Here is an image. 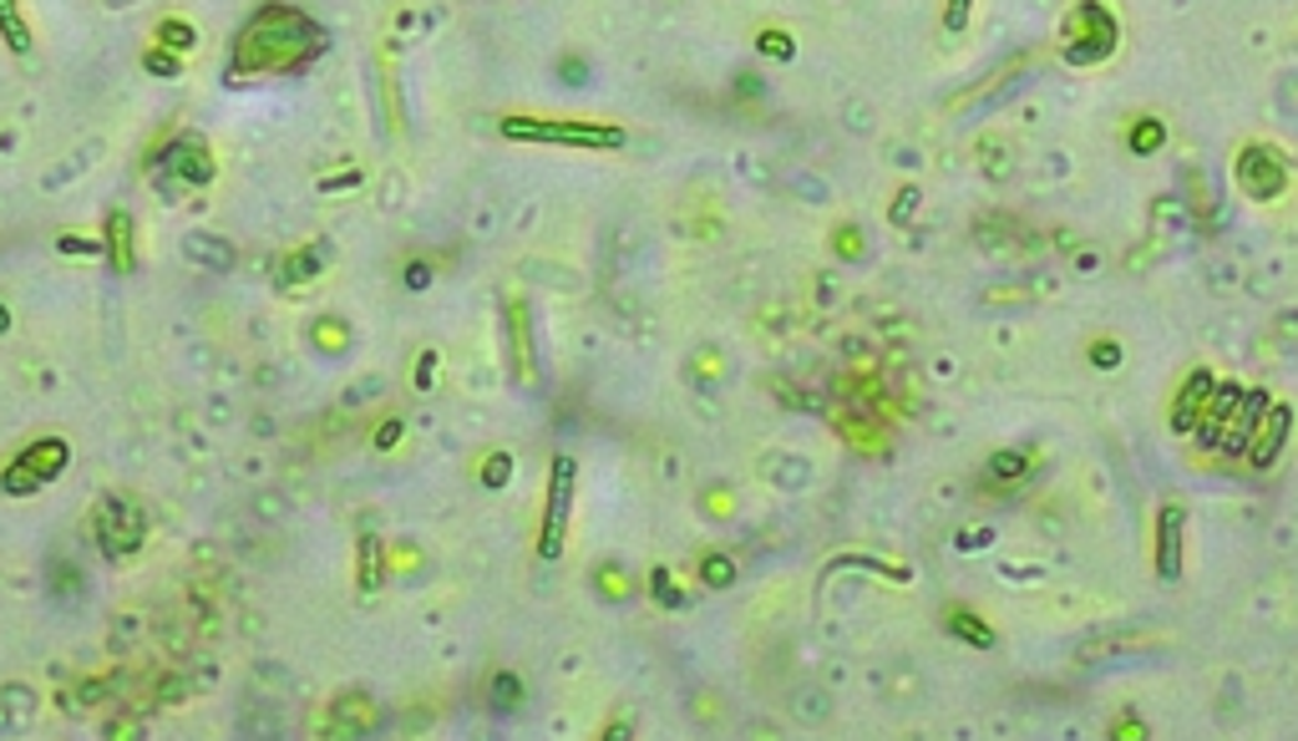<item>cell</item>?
<instances>
[{
  "instance_id": "19",
  "label": "cell",
  "mask_w": 1298,
  "mask_h": 741,
  "mask_svg": "<svg viewBox=\"0 0 1298 741\" xmlns=\"http://www.w3.org/2000/svg\"><path fill=\"white\" fill-rule=\"evenodd\" d=\"M0 31H6L11 51H31V31H25V21L15 15V6H6V0H0Z\"/></svg>"
},
{
  "instance_id": "8",
  "label": "cell",
  "mask_w": 1298,
  "mask_h": 741,
  "mask_svg": "<svg viewBox=\"0 0 1298 741\" xmlns=\"http://www.w3.org/2000/svg\"><path fill=\"white\" fill-rule=\"evenodd\" d=\"M502 326H508V366L518 387H533L538 381V351H533V320H528V300H508L502 310Z\"/></svg>"
},
{
  "instance_id": "18",
  "label": "cell",
  "mask_w": 1298,
  "mask_h": 741,
  "mask_svg": "<svg viewBox=\"0 0 1298 741\" xmlns=\"http://www.w3.org/2000/svg\"><path fill=\"white\" fill-rule=\"evenodd\" d=\"M492 706H498V711H518V706H523V680L498 670V676H492Z\"/></svg>"
},
{
  "instance_id": "29",
  "label": "cell",
  "mask_w": 1298,
  "mask_h": 741,
  "mask_svg": "<svg viewBox=\"0 0 1298 741\" xmlns=\"http://www.w3.org/2000/svg\"><path fill=\"white\" fill-rule=\"evenodd\" d=\"M396 437H401V422H386V427L375 432V447H391Z\"/></svg>"
},
{
  "instance_id": "16",
  "label": "cell",
  "mask_w": 1298,
  "mask_h": 741,
  "mask_svg": "<svg viewBox=\"0 0 1298 741\" xmlns=\"http://www.w3.org/2000/svg\"><path fill=\"white\" fill-rule=\"evenodd\" d=\"M949 629H954V635H959V641L979 645V650H989V645H994V629H989L979 615H969V610H959V604H954V610H949Z\"/></svg>"
},
{
  "instance_id": "11",
  "label": "cell",
  "mask_w": 1298,
  "mask_h": 741,
  "mask_svg": "<svg viewBox=\"0 0 1298 741\" xmlns=\"http://www.w3.org/2000/svg\"><path fill=\"white\" fill-rule=\"evenodd\" d=\"M1182 502H1167L1157 514V574L1161 579H1177L1182 574Z\"/></svg>"
},
{
  "instance_id": "17",
  "label": "cell",
  "mask_w": 1298,
  "mask_h": 741,
  "mask_svg": "<svg viewBox=\"0 0 1298 741\" xmlns=\"http://www.w3.org/2000/svg\"><path fill=\"white\" fill-rule=\"evenodd\" d=\"M0 488L11 493V498H25V493H36V488H41V478L21 463V457H15V463L6 467V473H0Z\"/></svg>"
},
{
  "instance_id": "26",
  "label": "cell",
  "mask_w": 1298,
  "mask_h": 741,
  "mask_svg": "<svg viewBox=\"0 0 1298 741\" xmlns=\"http://www.w3.org/2000/svg\"><path fill=\"white\" fill-rule=\"evenodd\" d=\"M599 741H635V721H629V717L609 721V727H604V737H599Z\"/></svg>"
},
{
  "instance_id": "23",
  "label": "cell",
  "mask_w": 1298,
  "mask_h": 741,
  "mask_svg": "<svg viewBox=\"0 0 1298 741\" xmlns=\"http://www.w3.org/2000/svg\"><path fill=\"white\" fill-rule=\"evenodd\" d=\"M508 473H512V463H508V457H502V453H492V463L482 467V483H487V488H498V483L508 478Z\"/></svg>"
},
{
  "instance_id": "31",
  "label": "cell",
  "mask_w": 1298,
  "mask_h": 741,
  "mask_svg": "<svg viewBox=\"0 0 1298 741\" xmlns=\"http://www.w3.org/2000/svg\"><path fill=\"white\" fill-rule=\"evenodd\" d=\"M148 66H152V72H162V76H168V72H178V62H173V56H148Z\"/></svg>"
},
{
  "instance_id": "20",
  "label": "cell",
  "mask_w": 1298,
  "mask_h": 741,
  "mask_svg": "<svg viewBox=\"0 0 1298 741\" xmlns=\"http://www.w3.org/2000/svg\"><path fill=\"white\" fill-rule=\"evenodd\" d=\"M1161 142H1167V127L1157 123V117H1141V123L1131 127V148L1136 152H1157Z\"/></svg>"
},
{
  "instance_id": "12",
  "label": "cell",
  "mask_w": 1298,
  "mask_h": 741,
  "mask_svg": "<svg viewBox=\"0 0 1298 741\" xmlns=\"http://www.w3.org/2000/svg\"><path fill=\"white\" fill-rule=\"evenodd\" d=\"M1237 402H1243L1237 387H1217V396H1212L1207 416H1202V427H1198L1202 447H1217V442L1227 437V427H1233V416H1237Z\"/></svg>"
},
{
  "instance_id": "1",
  "label": "cell",
  "mask_w": 1298,
  "mask_h": 741,
  "mask_svg": "<svg viewBox=\"0 0 1298 741\" xmlns=\"http://www.w3.org/2000/svg\"><path fill=\"white\" fill-rule=\"evenodd\" d=\"M320 25L305 11L289 6H269L259 11L234 41V72L238 76H264V72H295L320 51Z\"/></svg>"
},
{
  "instance_id": "2",
  "label": "cell",
  "mask_w": 1298,
  "mask_h": 741,
  "mask_svg": "<svg viewBox=\"0 0 1298 741\" xmlns=\"http://www.w3.org/2000/svg\"><path fill=\"white\" fill-rule=\"evenodd\" d=\"M502 133L518 142H563V148H625V127L563 123V117H502Z\"/></svg>"
},
{
  "instance_id": "14",
  "label": "cell",
  "mask_w": 1298,
  "mask_h": 741,
  "mask_svg": "<svg viewBox=\"0 0 1298 741\" xmlns=\"http://www.w3.org/2000/svg\"><path fill=\"white\" fill-rule=\"evenodd\" d=\"M102 234H107V254H113L117 269H132V264H138V260H132V254H138V250H132V214L113 209V214H107V224H102Z\"/></svg>"
},
{
  "instance_id": "5",
  "label": "cell",
  "mask_w": 1298,
  "mask_h": 741,
  "mask_svg": "<svg viewBox=\"0 0 1298 741\" xmlns=\"http://www.w3.org/2000/svg\"><path fill=\"white\" fill-rule=\"evenodd\" d=\"M574 483L578 467L574 457H553L549 467V502H543V528H538V553L543 559H558L563 543H568V514H574Z\"/></svg>"
},
{
  "instance_id": "22",
  "label": "cell",
  "mask_w": 1298,
  "mask_h": 741,
  "mask_svg": "<svg viewBox=\"0 0 1298 741\" xmlns=\"http://www.w3.org/2000/svg\"><path fill=\"white\" fill-rule=\"evenodd\" d=\"M158 36H162V41H168V46H183V51H188V46H193V31H188V25H183V21H168V25H162V31H158Z\"/></svg>"
},
{
  "instance_id": "21",
  "label": "cell",
  "mask_w": 1298,
  "mask_h": 741,
  "mask_svg": "<svg viewBox=\"0 0 1298 741\" xmlns=\"http://www.w3.org/2000/svg\"><path fill=\"white\" fill-rule=\"evenodd\" d=\"M700 574H705V584H715V590H725V584H731V574H736V569H731V559H721V553H711V559L700 564Z\"/></svg>"
},
{
  "instance_id": "7",
  "label": "cell",
  "mask_w": 1298,
  "mask_h": 741,
  "mask_svg": "<svg viewBox=\"0 0 1298 741\" xmlns=\"http://www.w3.org/2000/svg\"><path fill=\"white\" fill-rule=\"evenodd\" d=\"M375 727H381V706H375L365 691L336 696L330 711H324V737L330 741H365Z\"/></svg>"
},
{
  "instance_id": "15",
  "label": "cell",
  "mask_w": 1298,
  "mask_h": 741,
  "mask_svg": "<svg viewBox=\"0 0 1298 741\" xmlns=\"http://www.w3.org/2000/svg\"><path fill=\"white\" fill-rule=\"evenodd\" d=\"M173 168H178V178H188V183H209L213 178V158H209V148H199V142H183V148L173 152Z\"/></svg>"
},
{
  "instance_id": "6",
  "label": "cell",
  "mask_w": 1298,
  "mask_h": 741,
  "mask_svg": "<svg viewBox=\"0 0 1298 741\" xmlns=\"http://www.w3.org/2000/svg\"><path fill=\"white\" fill-rule=\"evenodd\" d=\"M1237 189L1248 193V199L1268 203L1278 199V193L1288 189V163L1278 158V148H1268V142H1248V148L1237 152Z\"/></svg>"
},
{
  "instance_id": "13",
  "label": "cell",
  "mask_w": 1298,
  "mask_h": 741,
  "mask_svg": "<svg viewBox=\"0 0 1298 741\" xmlns=\"http://www.w3.org/2000/svg\"><path fill=\"white\" fill-rule=\"evenodd\" d=\"M21 463L31 467V473H36L41 483H51L66 463H72V447H66L62 437H41V442H31V447L21 453Z\"/></svg>"
},
{
  "instance_id": "25",
  "label": "cell",
  "mask_w": 1298,
  "mask_h": 741,
  "mask_svg": "<svg viewBox=\"0 0 1298 741\" xmlns=\"http://www.w3.org/2000/svg\"><path fill=\"white\" fill-rule=\"evenodd\" d=\"M1111 741H1147V727H1141V721H1131V717H1121L1111 727Z\"/></svg>"
},
{
  "instance_id": "27",
  "label": "cell",
  "mask_w": 1298,
  "mask_h": 741,
  "mask_svg": "<svg viewBox=\"0 0 1298 741\" xmlns=\"http://www.w3.org/2000/svg\"><path fill=\"white\" fill-rule=\"evenodd\" d=\"M432 371H437V356H422L416 361V387H432Z\"/></svg>"
},
{
  "instance_id": "24",
  "label": "cell",
  "mask_w": 1298,
  "mask_h": 741,
  "mask_svg": "<svg viewBox=\"0 0 1298 741\" xmlns=\"http://www.w3.org/2000/svg\"><path fill=\"white\" fill-rule=\"evenodd\" d=\"M107 737H113V741H142V721L123 717V721H113V727H107Z\"/></svg>"
},
{
  "instance_id": "10",
  "label": "cell",
  "mask_w": 1298,
  "mask_h": 741,
  "mask_svg": "<svg viewBox=\"0 0 1298 741\" xmlns=\"http://www.w3.org/2000/svg\"><path fill=\"white\" fill-rule=\"evenodd\" d=\"M1212 396H1217V377L1212 371H1192V377L1177 387V402H1172V432H1198L1202 416H1207Z\"/></svg>"
},
{
  "instance_id": "9",
  "label": "cell",
  "mask_w": 1298,
  "mask_h": 741,
  "mask_svg": "<svg viewBox=\"0 0 1298 741\" xmlns=\"http://www.w3.org/2000/svg\"><path fill=\"white\" fill-rule=\"evenodd\" d=\"M1288 427H1294V412H1288V406H1268L1263 422L1248 432V442H1243L1248 467H1274L1278 453H1284V442H1288Z\"/></svg>"
},
{
  "instance_id": "3",
  "label": "cell",
  "mask_w": 1298,
  "mask_h": 741,
  "mask_svg": "<svg viewBox=\"0 0 1298 741\" xmlns=\"http://www.w3.org/2000/svg\"><path fill=\"white\" fill-rule=\"evenodd\" d=\"M92 528H97V543L107 559H132V553L142 549V539H148V518H142V508L132 498H123V493H107V498L97 502Z\"/></svg>"
},
{
  "instance_id": "28",
  "label": "cell",
  "mask_w": 1298,
  "mask_h": 741,
  "mask_svg": "<svg viewBox=\"0 0 1298 741\" xmlns=\"http://www.w3.org/2000/svg\"><path fill=\"white\" fill-rule=\"evenodd\" d=\"M762 46L772 51V56H791V51H787V36H772V31L762 36Z\"/></svg>"
},
{
  "instance_id": "30",
  "label": "cell",
  "mask_w": 1298,
  "mask_h": 741,
  "mask_svg": "<svg viewBox=\"0 0 1298 741\" xmlns=\"http://www.w3.org/2000/svg\"><path fill=\"white\" fill-rule=\"evenodd\" d=\"M1090 356H1096L1100 366H1116V361H1121V351H1116V346H1096V351H1090Z\"/></svg>"
},
{
  "instance_id": "4",
  "label": "cell",
  "mask_w": 1298,
  "mask_h": 741,
  "mask_svg": "<svg viewBox=\"0 0 1298 741\" xmlns=\"http://www.w3.org/2000/svg\"><path fill=\"white\" fill-rule=\"evenodd\" d=\"M1116 51V15L1106 6H1075L1065 15V62L1096 66Z\"/></svg>"
},
{
  "instance_id": "32",
  "label": "cell",
  "mask_w": 1298,
  "mask_h": 741,
  "mask_svg": "<svg viewBox=\"0 0 1298 741\" xmlns=\"http://www.w3.org/2000/svg\"><path fill=\"white\" fill-rule=\"evenodd\" d=\"M6 326H11V315H6V310H0V330H6Z\"/></svg>"
}]
</instances>
